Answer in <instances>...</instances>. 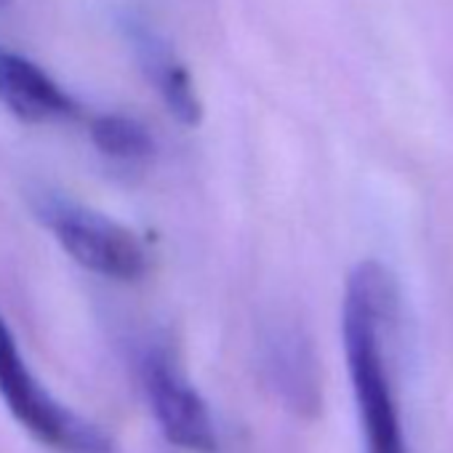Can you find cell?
<instances>
[{
	"instance_id": "obj_1",
	"label": "cell",
	"mask_w": 453,
	"mask_h": 453,
	"mask_svg": "<svg viewBox=\"0 0 453 453\" xmlns=\"http://www.w3.org/2000/svg\"><path fill=\"white\" fill-rule=\"evenodd\" d=\"M397 312L395 275L376 259L357 262L344 286L342 342L365 453H408L389 363Z\"/></svg>"
},
{
	"instance_id": "obj_2",
	"label": "cell",
	"mask_w": 453,
	"mask_h": 453,
	"mask_svg": "<svg viewBox=\"0 0 453 453\" xmlns=\"http://www.w3.org/2000/svg\"><path fill=\"white\" fill-rule=\"evenodd\" d=\"M0 397L12 416L43 445L62 453H115L110 437L99 426L65 408L38 381L4 318H0Z\"/></svg>"
},
{
	"instance_id": "obj_3",
	"label": "cell",
	"mask_w": 453,
	"mask_h": 453,
	"mask_svg": "<svg viewBox=\"0 0 453 453\" xmlns=\"http://www.w3.org/2000/svg\"><path fill=\"white\" fill-rule=\"evenodd\" d=\"M38 216L57 243L94 275L131 283L139 280L150 267V254L139 235L102 211L75 200L43 195L38 203Z\"/></svg>"
},
{
	"instance_id": "obj_4",
	"label": "cell",
	"mask_w": 453,
	"mask_h": 453,
	"mask_svg": "<svg viewBox=\"0 0 453 453\" xmlns=\"http://www.w3.org/2000/svg\"><path fill=\"white\" fill-rule=\"evenodd\" d=\"M142 384L165 440L189 453H216L219 437L203 395L184 376L163 347H150L142 357Z\"/></svg>"
},
{
	"instance_id": "obj_5",
	"label": "cell",
	"mask_w": 453,
	"mask_h": 453,
	"mask_svg": "<svg viewBox=\"0 0 453 453\" xmlns=\"http://www.w3.org/2000/svg\"><path fill=\"white\" fill-rule=\"evenodd\" d=\"M265 373L283 405L302 416L315 418L320 413L323 389L315 349L299 326L280 323L265 336Z\"/></svg>"
},
{
	"instance_id": "obj_6",
	"label": "cell",
	"mask_w": 453,
	"mask_h": 453,
	"mask_svg": "<svg viewBox=\"0 0 453 453\" xmlns=\"http://www.w3.org/2000/svg\"><path fill=\"white\" fill-rule=\"evenodd\" d=\"M126 38L131 43V51L139 62V70L144 73L147 83L157 91L165 110L187 128L200 126L203 120V102L197 96L195 81L184 62L176 57V51L144 22L128 19Z\"/></svg>"
},
{
	"instance_id": "obj_7",
	"label": "cell",
	"mask_w": 453,
	"mask_h": 453,
	"mask_svg": "<svg viewBox=\"0 0 453 453\" xmlns=\"http://www.w3.org/2000/svg\"><path fill=\"white\" fill-rule=\"evenodd\" d=\"M0 104L22 123H54L78 115L75 99L33 59L0 46Z\"/></svg>"
},
{
	"instance_id": "obj_8",
	"label": "cell",
	"mask_w": 453,
	"mask_h": 453,
	"mask_svg": "<svg viewBox=\"0 0 453 453\" xmlns=\"http://www.w3.org/2000/svg\"><path fill=\"white\" fill-rule=\"evenodd\" d=\"M88 134L94 147L115 163L136 165L150 160L155 152V142L150 131L128 115H118V112L96 115L91 118Z\"/></svg>"
},
{
	"instance_id": "obj_9",
	"label": "cell",
	"mask_w": 453,
	"mask_h": 453,
	"mask_svg": "<svg viewBox=\"0 0 453 453\" xmlns=\"http://www.w3.org/2000/svg\"><path fill=\"white\" fill-rule=\"evenodd\" d=\"M12 4H14V0H0V12H4V9H12Z\"/></svg>"
}]
</instances>
